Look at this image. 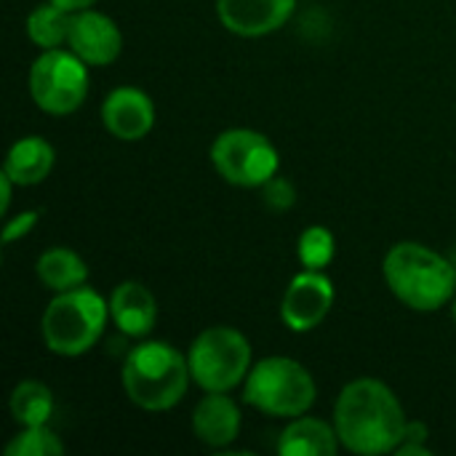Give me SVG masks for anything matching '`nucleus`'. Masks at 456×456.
<instances>
[{"mask_svg": "<svg viewBox=\"0 0 456 456\" xmlns=\"http://www.w3.org/2000/svg\"><path fill=\"white\" fill-rule=\"evenodd\" d=\"M334 430L339 444L353 454H387L395 452L403 438L406 414L385 382L355 379L334 403Z\"/></svg>", "mask_w": 456, "mask_h": 456, "instance_id": "nucleus-1", "label": "nucleus"}, {"mask_svg": "<svg viewBox=\"0 0 456 456\" xmlns=\"http://www.w3.org/2000/svg\"><path fill=\"white\" fill-rule=\"evenodd\" d=\"M390 291L417 313H436L456 294V267L419 243H395L382 265Z\"/></svg>", "mask_w": 456, "mask_h": 456, "instance_id": "nucleus-2", "label": "nucleus"}, {"mask_svg": "<svg viewBox=\"0 0 456 456\" xmlns=\"http://www.w3.org/2000/svg\"><path fill=\"white\" fill-rule=\"evenodd\" d=\"M190 361L166 342H144L134 347L120 371L126 395L144 411L174 409L190 387Z\"/></svg>", "mask_w": 456, "mask_h": 456, "instance_id": "nucleus-3", "label": "nucleus"}, {"mask_svg": "<svg viewBox=\"0 0 456 456\" xmlns=\"http://www.w3.org/2000/svg\"><path fill=\"white\" fill-rule=\"evenodd\" d=\"M110 305L88 286L61 291L43 313L40 331L53 355L77 358L88 353L104 334Z\"/></svg>", "mask_w": 456, "mask_h": 456, "instance_id": "nucleus-4", "label": "nucleus"}, {"mask_svg": "<svg viewBox=\"0 0 456 456\" xmlns=\"http://www.w3.org/2000/svg\"><path fill=\"white\" fill-rule=\"evenodd\" d=\"M243 401L270 417L297 419L315 403V379L291 358H265L251 366Z\"/></svg>", "mask_w": 456, "mask_h": 456, "instance_id": "nucleus-5", "label": "nucleus"}, {"mask_svg": "<svg viewBox=\"0 0 456 456\" xmlns=\"http://www.w3.org/2000/svg\"><path fill=\"white\" fill-rule=\"evenodd\" d=\"M190 374L206 393H230L251 371V345L230 326H211L200 331L187 353Z\"/></svg>", "mask_w": 456, "mask_h": 456, "instance_id": "nucleus-6", "label": "nucleus"}, {"mask_svg": "<svg viewBox=\"0 0 456 456\" xmlns=\"http://www.w3.org/2000/svg\"><path fill=\"white\" fill-rule=\"evenodd\" d=\"M211 163L235 187H265L281 166L275 144L251 128L222 131L211 144Z\"/></svg>", "mask_w": 456, "mask_h": 456, "instance_id": "nucleus-7", "label": "nucleus"}, {"mask_svg": "<svg viewBox=\"0 0 456 456\" xmlns=\"http://www.w3.org/2000/svg\"><path fill=\"white\" fill-rule=\"evenodd\" d=\"M86 61L72 51L45 48L29 69V94L32 102L48 115L75 112L88 94Z\"/></svg>", "mask_w": 456, "mask_h": 456, "instance_id": "nucleus-8", "label": "nucleus"}, {"mask_svg": "<svg viewBox=\"0 0 456 456\" xmlns=\"http://www.w3.org/2000/svg\"><path fill=\"white\" fill-rule=\"evenodd\" d=\"M334 305V283L323 270H305L291 278L283 302H281V318L283 323L297 331H313L323 323Z\"/></svg>", "mask_w": 456, "mask_h": 456, "instance_id": "nucleus-9", "label": "nucleus"}, {"mask_svg": "<svg viewBox=\"0 0 456 456\" xmlns=\"http://www.w3.org/2000/svg\"><path fill=\"white\" fill-rule=\"evenodd\" d=\"M67 45L75 56H80L88 67L112 64L123 51V35L118 24L91 8L75 11L69 21Z\"/></svg>", "mask_w": 456, "mask_h": 456, "instance_id": "nucleus-10", "label": "nucleus"}, {"mask_svg": "<svg viewBox=\"0 0 456 456\" xmlns=\"http://www.w3.org/2000/svg\"><path fill=\"white\" fill-rule=\"evenodd\" d=\"M102 120L107 131L120 142H139L155 126V104L150 94L136 86H120L107 94L102 104Z\"/></svg>", "mask_w": 456, "mask_h": 456, "instance_id": "nucleus-11", "label": "nucleus"}, {"mask_svg": "<svg viewBox=\"0 0 456 456\" xmlns=\"http://www.w3.org/2000/svg\"><path fill=\"white\" fill-rule=\"evenodd\" d=\"M297 8V0H216L222 24L240 37H265L281 29Z\"/></svg>", "mask_w": 456, "mask_h": 456, "instance_id": "nucleus-12", "label": "nucleus"}, {"mask_svg": "<svg viewBox=\"0 0 456 456\" xmlns=\"http://www.w3.org/2000/svg\"><path fill=\"white\" fill-rule=\"evenodd\" d=\"M192 433L211 449H227L240 433V409L227 393H206L195 406Z\"/></svg>", "mask_w": 456, "mask_h": 456, "instance_id": "nucleus-13", "label": "nucleus"}, {"mask_svg": "<svg viewBox=\"0 0 456 456\" xmlns=\"http://www.w3.org/2000/svg\"><path fill=\"white\" fill-rule=\"evenodd\" d=\"M110 318L126 337H147L158 321V305L147 286L126 281L110 297Z\"/></svg>", "mask_w": 456, "mask_h": 456, "instance_id": "nucleus-14", "label": "nucleus"}, {"mask_svg": "<svg viewBox=\"0 0 456 456\" xmlns=\"http://www.w3.org/2000/svg\"><path fill=\"white\" fill-rule=\"evenodd\" d=\"M53 168V147L43 136H24L13 142L5 155L3 171L13 179V184L32 187L48 179Z\"/></svg>", "mask_w": 456, "mask_h": 456, "instance_id": "nucleus-15", "label": "nucleus"}, {"mask_svg": "<svg viewBox=\"0 0 456 456\" xmlns=\"http://www.w3.org/2000/svg\"><path fill=\"white\" fill-rule=\"evenodd\" d=\"M337 449V430L313 417H297L278 441V452L283 456H334Z\"/></svg>", "mask_w": 456, "mask_h": 456, "instance_id": "nucleus-16", "label": "nucleus"}, {"mask_svg": "<svg viewBox=\"0 0 456 456\" xmlns=\"http://www.w3.org/2000/svg\"><path fill=\"white\" fill-rule=\"evenodd\" d=\"M35 273L40 278V283L56 294L61 291H72L77 286H83L88 281V267L86 262L69 251V248H48L37 256V265H35Z\"/></svg>", "mask_w": 456, "mask_h": 456, "instance_id": "nucleus-17", "label": "nucleus"}, {"mask_svg": "<svg viewBox=\"0 0 456 456\" xmlns=\"http://www.w3.org/2000/svg\"><path fill=\"white\" fill-rule=\"evenodd\" d=\"M11 414L21 428L48 425L53 414V395L43 382L27 379L19 382L11 393Z\"/></svg>", "mask_w": 456, "mask_h": 456, "instance_id": "nucleus-18", "label": "nucleus"}, {"mask_svg": "<svg viewBox=\"0 0 456 456\" xmlns=\"http://www.w3.org/2000/svg\"><path fill=\"white\" fill-rule=\"evenodd\" d=\"M69 21H72V13L48 0L32 8V13L27 16V35L40 48H59L61 43H67Z\"/></svg>", "mask_w": 456, "mask_h": 456, "instance_id": "nucleus-19", "label": "nucleus"}, {"mask_svg": "<svg viewBox=\"0 0 456 456\" xmlns=\"http://www.w3.org/2000/svg\"><path fill=\"white\" fill-rule=\"evenodd\" d=\"M334 251H337L334 235H331V230H326L321 224L307 227L299 235L297 254H299V262L305 265V270H326L334 259Z\"/></svg>", "mask_w": 456, "mask_h": 456, "instance_id": "nucleus-20", "label": "nucleus"}, {"mask_svg": "<svg viewBox=\"0 0 456 456\" xmlns=\"http://www.w3.org/2000/svg\"><path fill=\"white\" fill-rule=\"evenodd\" d=\"M61 452H64V444L56 438L53 430H48V425L24 428L5 446L8 456H56Z\"/></svg>", "mask_w": 456, "mask_h": 456, "instance_id": "nucleus-21", "label": "nucleus"}, {"mask_svg": "<svg viewBox=\"0 0 456 456\" xmlns=\"http://www.w3.org/2000/svg\"><path fill=\"white\" fill-rule=\"evenodd\" d=\"M428 438H430V430L425 422H406V430H403V438L395 449L398 456H430L428 449Z\"/></svg>", "mask_w": 456, "mask_h": 456, "instance_id": "nucleus-22", "label": "nucleus"}, {"mask_svg": "<svg viewBox=\"0 0 456 456\" xmlns=\"http://www.w3.org/2000/svg\"><path fill=\"white\" fill-rule=\"evenodd\" d=\"M262 190H265V203H267L270 208H275V211L291 208V203H294V187H291L286 179L273 176Z\"/></svg>", "mask_w": 456, "mask_h": 456, "instance_id": "nucleus-23", "label": "nucleus"}, {"mask_svg": "<svg viewBox=\"0 0 456 456\" xmlns=\"http://www.w3.org/2000/svg\"><path fill=\"white\" fill-rule=\"evenodd\" d=\"M37 219H40V214H37V211H24V214H19V216L8 219V222H5V227H3V243H13V240L24 238V235L35 227V222H37Z\"/></svg>", "mask_w": 456, "mask_h": 456, "instance_id": "nucleus-24", "label": "nucleus"}, {"mask_svg": "<svg viewBox=\"0 0 456 456\" xmlns=\"http://www.w3.org/2000/svg\"><path fill=\"white\" fill-rule=\"evenodd\" d=\"M11 187H13V179L3 171V176H0V195H3V200H0V214H3V216L8 214V206H11Z\"/></svg>", "mask_w": 456, "mask_h": 456, "instance_id": "nucleus-25", "label": "nucleus"}, {"mask_svg": "<svg viewBox=\"0 0 456 456\" xmlns=\"http://www.w3.org/2000/svg\"><path fill=\"white\" fill-rule=\"evenodd\" d=\"M51 3H56L59 8H64V11H69V13H75V11H83V8H91L96 0H51Z\"/></svg>", "mask_w": 456, "mask_h": 456, "instance_id": "nucleus-26", "label": "nucleus"}, {"mask_svg": "<svg viewBox=\"0 0 456 456\" xmlns=\"http://www.w3.org/2000/svg\"><path fill=\"white\" fill-rule=\"evenodd\" d=\"M452 313H454V323H456V299H454V307H452Z\"/></svg>", "mask_w": 456, "mask_h": 456, "instance_id": "nucleus-27", "label": "nucleus"}]
</instances>
